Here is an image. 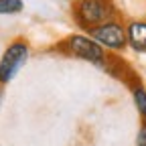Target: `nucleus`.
<instances>
[{
    "label": "nucleus",
    "mask_w": 146,
    "mask_h": 146,
    "mask_svg": "<svg viewBox=\"0 0 146 146\" xmlns=\"http://www.w3.org/2000/svg\"><path fill=\"white\" fill-rule=\"evenodd\" d=\"M57 49L65 55L73 59H79V61H85V63H91L96 67H108V53L91 39L87 33H73L57 45Z\"/></svg>",
    "instance_id": "obj_1"
},
{
    "label": "nucleus",
    "mask_w": 146,
    "mask_h": 146,
    "mask_svg": "<svg viewBox=\"0 0 146 146\" xmlns=\"http://www.w3.org/2000/svg\"><path fill=\"white\" fill-rule=\"evenodd\" d=\"M116 16L118 14L112 0H75L73 4V18L83 33Z\"/></svg>",
    "instance_id": "obj_2"
},
{
    "label": "nucleus",
    "mask_w": 146,
    "mask_h": 146,
    "mask_svg": "<svg viewBox=\"0 0 146 146\" xmlns=\"http://www.w3.org/2000/svg\"><path fill=\"white\" fill-rule=\"evenodd\" d=\"M87 35L94 39L106 53H122L128 49V39H126V25L120 18H110V21L94 27L87 31Z\"/></svg>",
    "instance_id": "obj_3"
},
{
    "label": "nucleus",
    "mask_w": 146,
    "mask_h": 146,
    "mask_svg": "<svg viewBox=\"0 0 146 146\" xmlns=\"http://www.w3.org/2000/svg\"><path fill=\"white\" fill-rule=\"evenodd\" d=\"M31 57V45L25 39H14L0 57V85H8Z\"/></svg>",
    "instance_id": "obj_4"
},
{
    "label": "nucleus",
    "mask_w": 146,
    "mask_h": 146,
    "mask_svg": "<svg viewBox=\"0 0 146 146\" xmlns=\"http://www.w3.org/2000/svg\"><path fill=\"white\" fill-rule=\"evenodd\" d=\"M128 49L134 53H146V21H130L126 25Z\"/></svg>",
    "instance_id": "obj_5"
},
{
    "label": "nucleus",
    "mask_w": 146,
    "mask_h": 146,
    "mask_svg": "<svg viewBox=\"0 0 146 146\" xmlns=\"http://www.w3.org/2000/svg\"><path fill=\"white\" fill-rule=\"evenodd\" d=\"M132 102L136 106V112L140 114V118L146 122V87L142 83L132 85Z\"/></svg>",
    "instance_id": "obj_6"
},
{
    "label": "nucleus",
    "mask_w": 146,
    "mask_h": 146,
    "mask_svg": "<svg viewBox=\"0 0 146 146\" xmlns=\"http://www.w3.org/2000/svg\"><path fill=\"white\" fill-rule=\"evenodd\" d=\"M25 10L23 0H0V16H12L21 14Z\"/></svg>",
    "instance_id": "obj_7"
},
{
    "label": "nucleus",
    "mask_w": 146,
    "mask_h": 146,
    "mask_svg": "<svg viewBox=\"0 0 146 146\" xmlns=\"http://www.w3.org/2000/svg\"><path fill=\"white\" fill-rule=\"evenodd\" d=\"M136 146H146V124L140 128L138 138H136Z\"/></svg>",
    "instance_id": "obj_8"
}]
</instances>
